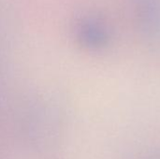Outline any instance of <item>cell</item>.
Wrapping results in <instances>:
<instances>
[{"label":"cell","instance_id":"1","mask_svg":"<svg viewBox=\"0 0 160 159\" xmlns=\"http://www.w3.org/2000/svg\"><path fill=\"white\" fill-rule=\"evenodd\" d=\"M136 18L143 37L154 43L160 42V0H138Z\"/></svg>","mask_w":160,"mask_h":159},{"label":"cell","instance_id":"2","mask_svg":"<svg viewBox=\"0 0 160 159\" xmlns=\"http://www.w3.org/2000/svg\"><path fill=\"white\" fill-rule=\"evenodd\" d=\"M82 39L91 48L99 49L106 46L109 42V31L104 24L97 21L84 22L81 30Z\"/></svg>","mask_w":160,"mask_h":159}]
</instances>
